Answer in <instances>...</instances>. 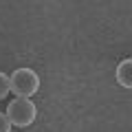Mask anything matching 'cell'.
<instances>
[{
  "label": "cell",
  "instance_id": "obj_1",
  "mask_svg": "<svg viewBox=\"0 0 132 132\" xmlns=\"http://www.w3.org/2000/svg\"><path fill=\"white\" fill-rule=\"evenodd\" d=\"M5 114H7V119L11 121V126H15V128H29L33 121H35V117H38V108H35V104H33L31 99L15 97V99L9 101Z\"/></svg>",
  "mask_w": 132,
  "mask_h": 132
},
{
  "label": "cell",
  "instance_id": "obj_2",
  "mask_svg": "<svg viewBox=\"0 0 132 132\" xmlns=\"http://www.w3.org/2000/svg\"><path fill=\"white\" fill-rule=\"evenodd\" d=\"M40 90V75L33 68H18L11 73V93L15 97L31 99Z\"/></svg>",
  "mask_w": 132,
  "mask_h": 132
},
{
  "label": "cell",
  "instance_id": "obj_3",
  "mask_svg": "<svg viewBox=\"0 0 132 132\" xmlns=\"http://www.w3.org/2000/svg\"><path fill=\"white\" fill-rule=\"evenodd\" d=\"M114 79L119 86L132 90V57H126L117 64V71H114Z\"/></svg>",
  "mask_w": 132,
  "mask_h": 132
},
{
  "label": "cell",
  "instance_id": "obj_4",
  "mask_svg": "<svg viewBox=\"0 0 132 132\" xmlns=\"http://www.w3.org/2000/svg\"><path fill=\"white\" fill-rule=\"evenodd\" d=\"M9 93H11V77L0 71V101H2Z\"/></svg>",
  "mask_w": 132,
  "mask_h": 132
},
{
  "label": "cell",
  "instance_id": "obj_5",
  "mask_svg": "<svg viewBox=\"0 0 132 132\" xmlns=\"http://www.w3.org/2000/svg\"><path fill=\"white\" fill-rule=\"evenodd\" d=\"M11 121L7 119V114L5 112H0V132H11Z\"/></svg>",
  "mask_w": 132,
  "mask_h": 132
}]
</instances>
